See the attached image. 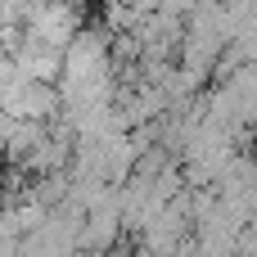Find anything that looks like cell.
<instances>
[{
  "label": "cell",
  "mask_w": 257,
  "mask_h": 257,
  "mask_svg": "<svg viewBox=\"0 0 257 257\" xmlns=\"http://www.w3.org/2000/svg\"><path fill=\"white\" fill-rule=\"evenodd\" d=\"M0 108L18 122H45L50 126L59 117L63 99H59V86H50V81H14L9 95L0 99Z\"/></svg>",
  "instance_id": "1"
},
{
  "label": "cell",
  "mask_w": 257,
  "mask_h": 257,
  "mask_svg": "<svg viewBox=\"0 0 257 257\" xmlns=\"http://www.w3.org/2000/svg\"><path fill=\"white\" fill-rule=\"evenodd\" d=\"M9 59H14V68H18L23 81H50V86H59V77H63V50L59 45H45V41L27 36V32L9 50Z\"/></svg>",
  "instance_id": "2"
},
{
  "label": "cell",
  "mask_w": 257,
  "mask_h": 257,
  "mask_svg": "<svg viewBox=\"0 0 257 257\" xmlns=\"http://www.w3.org/2000/svg\"><path fill=\"white\" fill-rule=\"evenodd\" d=\"M27 36H36V41H45V45H68L77 32H81V14L72 9V5H59V0H45L32 18H27V27H23Z\"/></svg>",
  "instance_id": "3"
},
{
  "label": "cell",
  "mask_w": 257,
  "mask_h": 257,
  "mask_svg": "<svg viewBox=\"0 0 257 257\" xmlns=\"http://www.w3.org/2000/svg\"><path fill=\"white\" fill-rule=\"evenodd\" d=\"M14 122H18V117H9V113L0 108V149H5V140H9V131H14Z\"/></svg>",
  "instance_id": "4"
},
{
  "label": "cell",
  "mask_w": 257,
  "mask_h": 257,
  "mask_svg": "<svg viewBox=\"0 0 257 257\" xmlns=\"http://www.w3.org/2000/svg\"><path fill=\"white\" fill-rule=\"evenodd\" d=\"M5 54H9V50H5V36H0V59H5Z\"/></svg>",
  "instance_id": "5"
},
{
  "label": "cell",
  "mask_w": 257,
  "mask_h": 257,
  "mask_svg": "<svg viewBox=\"0 0 257 257\" xmlns=\"http://www.w3.org/2000/svg\"><path fill=\"white\" fill-rule=\"evenodd\" d=\"M0 208H5V194H0Z\"/></svg>",
  "instance_id": "6"
}]
</instances>
